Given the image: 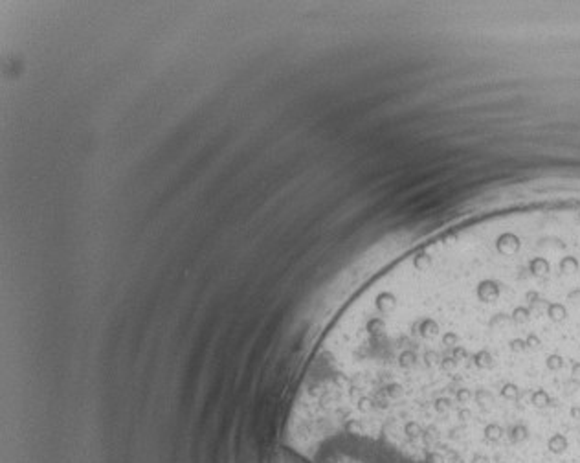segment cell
<instances>
[{"label": "cell", "instance_id": "6da1fadb", "mask_svg": "<svg viewBox=\"0 0 580 463\" xmlns=\"http://www.w3.org/2000/svg\"><path fill=\"white\" fill-rule=\"evenodd\" d=\"M277 463H311L309 459L300 452H294V450H283V454L279 456V461Z\"/></svg>", "mask_w": 580, "mask_h": 463}]
</instances>
